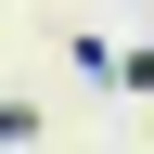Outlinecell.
I'll list each match as a JSON object with an SVG mask.
<instances>
[{
  "instance_id": "cell-1",
  "label": "cell",
  "mask_w": 154,
  "mask_h": 154,
  "mask_svg": "<svg viewBox=\"0 0 154 154\" xmlns=\"http://www.w3.org/2000/svg\"><path fill=\"white\" fill-rule=\"evenodd\" d=\"M0 141H38V103H0Z\"/></svg>"
}]
</instances>
